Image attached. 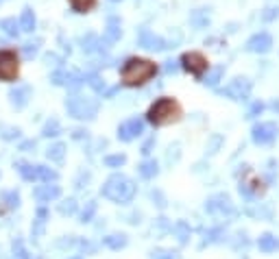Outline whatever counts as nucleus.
<instances>
[{
  "mask_svg": "<svg viewBox=\"0 0 279 259\" xmlns=\"http://www.w3.org/2000/svg\"><path fill=\"white\" fill-rule=\"evenodd\" d=\"M135 183L133 179H129L127 174H112L109 179L105 181V185H103L101 194L109 198L112 203H118V205H127V203L133 201L135 196Z\"/></svg>",
  "mask_w": 279,
  "mask_h": 259,
  "instance_id": "1",
  "label": "nucleus"
},
{
  "mask_svg": "<svg viewBox=\"0 0 279 259\" xmlns=\"http://www.w3.org/2000/svg\"><path fill=\"white\" fill-rule=\"evenodd\" d=\"M155 72H157L155 63L149 61V59H129L122 68V83L129 87L142 85L146 81H151Z\"/></svg>",
  "mask_w": 279,
  "mask_h": 259,
  "instance_id": "2",
  "label": "nucleus"
},
{
  "mask_svg": "<svg viewBox=\"0 0 279 259\" xmlns=\"http://www.w3.org/2000/svg\"><path fill=\"white\" fill-rule=\"evenodd\" d=\"M149 122L155 124V126H166V124H172L181 118V107L172 101V98H160L153 107L149 109Z\"/></svg>",
  "mask_w": 279,
  "mask_h": 259,
  "instance_id": "3",
  "label": "nucleus"
},
{
  "mask_svg": "<svg viewBox=\"0 0 279 259\" xmlns=\"http://www.w3.org/2000/svg\"><path fill=\"white\" fill-rule=\"evenodd\" d=\"M65 111L76 120H94L98 113V101L74 94L65 98Z\"/></svg>",
  "mask_w": 279,
  "mask_h": 259,
  "instance_id": "4",
  "label": "nucleus"
},
{
  "mask_svg": "<svg viewBox=\"0 0 279 259\" xmlns=\"http://www.w3.org/2000/svg\"><path fill=\"white\" fill-rule=\"evenodd\" d=\"M279 135V126L275 122H258L251 131V137L258 146H269L277 140Z\"/></svg>",
  "mask_w": 279,
  "mask_h": 259,
  "instance_id": "5",
  "label": "nucleus"
},
{
  "mask_svg": "<svg viewBox=\"0 0 279 259\" xmlns=\"http://www.w3.org/2000/svg\"><path fill=\"white\" fill-rule=\"evenodd\" d=\"M221 94L229 96L231 101H247L249 94H251V81L244 79V76H238V79H233Z\"/></svg>",
  "mask_w": 279,
  "mask_h": 259,
  "instance_id": "6",
  "label": "nucleus"
},
{
  "mask_svg": "<svg viewBox=\"0 0 279 259\" xmlns=\"http://www.w3.org/2000/svg\"><path fill=\"white\" fill-rule=\"evenodd\" d=\"M138 44L142 48H146V51H157V52L168 48L166 40L160 37V35H155V33L149 31V29H140L138 31Z\"/></svg>",
  "mask_w": 279,
  "mask_h": 259,
  "instance_id": "7",
  "label": "nucleus"
},
{
  "mask_svg": "<svg viewBox=\"0 0 279 259\" xmlns=\"http://www.w3.org/2000/svg\"><path fill=\"white\" fill-rule=\"evenodd\" d=\"M181 63H183V68L190 70L194 76H203L207 72V68H210V65H207V59L201 52H185L181 57Z\"/></svg>",
  "mask_w": 279,
  "mask_h": 259,
  "instance_id": "8",
  "label": "nucleus"
},
{
  "mask_svg": "<svg viewBox=\"0 0 279 259\" xmlns=\"http://www.w3.org/2000/svg\"><path fill=\"white\" fill-rule=\"evenodd\" d=\"M51 81H53V85H65L68 90H79L81 85H83V76H81L79 72H65V70H57V72H53L51 74Z\"/></svg>",
  "mask_w": 279,
  "mask_h": 259,
  "instance_id": "9",
  "label": "nucleus"
},
{
  "mask_svg": "<svg viewBox=\"0 0 279 259\" xmlns=\"http://www.w3.org/2000/svg\"><path fill=\"white\" fill-rule=\"evenodd\" d=\"M142 133H144V122L138 118L127 120L124 124L118 126V140H122V142H131V140H135V137H140Z\"/></svg>",
  "mask_w": 279,
  "mask_h": 259,
  "instance_id": "10",
  "label": "nucleus"
},
{
  "mask_svg": "<svg viewBox=\"0 0 279 259\" xmlns=\"http://www.w3.org/2000/svg\"><path fill=\"white\" fill-rule=\"evenodd\" d=\"M18 74V59L13 52L2 51L0 52V79L2 81H11Z\"/></svg>",
  "mask_w": 279,
  "mask_h": 259,
  "instance_id": "11",
  "label": "nucleus"
},
{
  "mask_svg": "<svg viewBox=\"0 0 279 259\" xmlns=\"http://www.w3.org/2000/svg\"><path fill=\"white\" fill-rule=\"evenodd\" d=\"M273 48V37L269 35V33H255L253 37L247 42V51L249 52H258V54H264V52H269Z\"/></svg>",
  "mask_w": 279,
  "mask_h": 259,
  "instance_id": "12",
  "label": "nucleus"
},
{
  "mask_svg": "<svg viewBox=\"0 0 279 259\" xmlns=\"http://www.w3.org/2000/svg\"><path fill=\"white\" fill-rule=\"evenodd\" d=\"M31 98V87L29 85H15L9 90V103L13 104L15 109H24L29 104Z\"/></svg>",
  "mask_w": 279,
  "mask_h": 259,
  "instance_id": "13",
  "label": "nucleus"
},
{
  "mask_svg": "<svg viewBox=\"0 0 279 259\" xmlns=\"http://www.w3.org/2000/svg\"><path fill=\"white\" fill-rule=\"evenodd\" d=\"M33 196H35L40 203H51V201H55V198L61 196V187H59V185H53V183L37 185L35 190H33Z\"/></svg>",
  "mask_w": 279,
  "mask_h": 259,
  "instance_id": "14",
  "label": "nucleus"
},
{
  "mask_svg": "<svg viewBox=\"0 0 279 259\" xmlns=\"http://www.w3.org/2000/svg\"><path fill=\"white\" fill-rule=\"evenodd\" d=\"M205 209H207V211H218V209H221V211H223V209H227V211H233L231 201H229V196H225V194L210 198V201L205 203Z\"/></svg>",
  "mask_w": 279,
  "mask_h": 259,
  "instance_id": "15",
  "label": "nucleus"
},
{
  "mask_svg": "<svg viewBox=\"0 0 279 259\" xmlns=\"http://www.w3.org/2000/svg\"><path fill=\"white\" fill-rule=\"evenodd\" d=\"M46 218H48V209H46V207H40V209H37L35 220H33V229H31V235H33L35 240L42 238L44 227H46Z\"/></svg>",
  "mask_w": 279,
  "mask_h": 259,
  "instance_id": "16",
  "label": "nucleus"
},
{
  "mask_svg": "<svg viewBox=\"0 0 279 259\" xmlns=\"http://www.w3.org/2000/svg\"><path fill=\"white\" fill-rule=\"evenodd\" d=\"M258 246L262 253H275V251H279V240L273 233H264V235H260Z\"/></svg>",
  "mask_w": 279,
  "mask_h": 259,
  "instance_id": "17",
  "label": "nucleus"
},
{
  "mask_svg": "<svg viewBox=\"0 0 279 259\" xmlns=\"http://www.w3.org/2000/svg\"><path fill=\"white\" fill-rule=\"evenodd\" d=\"M127 235L124 233H113V235H107V238H103V244L107 246V249H112V251H120V249H124L127 246Z\"/></svg>",
  "mask_w": 279,
  "mask_h": 259,
  "instance_id": "18",
  "label": "nucleus"
},
{
  "mask_svg": "<svg viewBox=\"0 0 279 259\" xmlns=\"http://www.w3.org/2000/svg\"><path fill=\"white\" fill-rule=\"evenodd\" d=\"M120 35H122V29H120V20L116 15H112V18L107 20V42H116L120 40Z\"/></svg>",
  "mask_w": 279,
  "mask_h": 259,
  "instance_id": "19",
  "label": "nucleus"
},
{
  "mask_svg": "<svg viewBox=\"0 0 279 259\" xmlns=\"http://www.w3.org/2000/svg\"><path fill=\"white\" fill-rule=\"evenodd\" d=\"M81 48H83V52H96L98 48H101V40H98V35L94 33H87V35L81 40Z\"/></svg>",
  "mask_w": 279,
  "mask_h": 259,
  "instance_id": "20",
  "label": "nucleus"
},
{
  "mask_svg": "<svg viewBox=\"0 0 279 259\" xmlns=\"http://www.w3.org/2000/svg\"><path fill=\"white\" fill-rule=\"evenodd\" d=\"M140 174L144 176V179H153V176L160 174V166H157L155 159H146V161L140 163Z\"/></svg>",
  "mask_w": 279,
  "mask_h": 259,
  "instance_id": "21",
  "label": "nucleus"
},
{
  "mask_svg": "<svg viewBox=\"0 0 279 259\" xmlns=\"http://www.w3.org/2000/svg\"><path fill=\"white\" fill-rule=\"evenodd\" d=\"M18 24H20V31H24V33H31L33 29H35V15H33L31 9H24V11H22Z\"/></svg>",
  "mask_w": 279,
  "mask_h": 259,
  "instance_id": "22",
  "label": "nucleus"
},
{
  "mask_svg": "<svg viewBox=\"0 0 279 259\" xmlns=\"http://www.w3.org/2000/svg\"><path fill=\"white\" fill-rule=\"evenodd\" d=\"M15 168H18V172L22 174V179L37 181V166H31V163H26V161H18Z\"/></svg>",
  "mask_w": 279,
  "mask_h": 259,
  "instance_id": "23",
  "label": "nucleus"
},
{
  "mask_svg": "<svg viewBox=\"0 0 279 259\" xmlns=\"http://www.w3.org/2000/svg\"><path fill=\"white\" fill-rule=\"evenodd\" d=\"M46 157L51 159V161H63L65 157V144H61V142H57V144H53L51 148L46 151Z\"/></svg>",
  "mask_w": 279,
  "mask_h": 259,
  "instance_id": "24",
  "label": "nucleus"
},
{
  "mask_svg": "<svg viewBox=\"0 0 279 259\" xmlns=\"http://www.w3.org/2000/svg\"><path fill=\"white\" fill-rule=\"evenodd\" d=\"M59 133H61V124H59V120L57 118L46 120V124H44V129H42V135L44 137H57Z\"/></svg>",
  "mask_w": 279,
  "mask_h": 259,
  "instance_id": "25",
  "label": "nucleus"
},
{
  "mask_svg": "<svg viewBox=\"0 0 279 259\" xmlns=\"http://www.w3.org/2000/svg\"><path fill=\"white\" fill-rule=\"evenodd\" d=\"M190 22L196 26V29H203V26L210 24V15H207V9H196L192 15H190Z\"/></svg>",
  "mask_w": 279,
  "mask_h": 259,
  "instance_id": "26",
  "label": "nucleus"
},
{
  "mask_svg": "<svg viewBox=\"0 0 279 259\" xmlns=\"http://www.w3.org/2000/svg\"><path fill=\"white\" fill-rule=\"evenodd\" d=\"M0 29L7 33L9 37H18V35H20V24H18V22H15L13 18H4V20H0Z\"/></svg>",
  "mask_w": 279,
  "mask_h": 259,
  "instance_id": "27",
  "label": "nucleus"
},
{
  "mask_svg": "<svg viewBox=\"0 0 279 259\" xmlns=\"http://www.w3.org/2000/svg\"><path fill=\"white\" fill-rule=\"evenodd\" d=\"M59 179V174L55 170L46 168V166H37V181H44V183H55Z\"/></svg>",
  "mask_w": 279,
  "mask_h": 259,
  "instance_id": "28",
  "label": "nucleus"
},
{
  "mask_svg": "<svg viewBox=\"0 0 279 259\" xmlns=\"http://www.w3.org/2000/svg\"><path fill=\"white\" fill-rule=\"evenodd\" d=\"M223 74H225V68H223V65H216L214 70H210V72H207V76H205L203 83H205V85H210V87H216Z\"/></svg>",
  "mask_w": 279,
  "mask_h": 259,
  "instance_id": "29",
  "label": "nucleus"
},
{
  "mask_svg": "<svg viewBox=\"0 0 279 259\" xmlns=\"http://www.w3.org/2000/svg\"><path fill=\"white\" fill-rule=\"evenodd\" d=\"M11 251H13V255L18 259H33L31 253L24 249V242L22 240H13V244H11Z\"/></svg>",
  "mask_w": 279,
  "mask_h": 259,
  "instance_id": "30",
  "label": "nucleus"
},
{
  "mask_svg": "<svg viewBox=\"0 0 279 259\" xmlns=\"http://www.w3.org/2000/svg\"><path fill=\"white\" fill-rule=\"evenodd\" d=\"M37 52H40V40H35V42H26L24 46H22V54H24L26 59H33Z\"/></svg>",
  "mask_w": 279,
  "mask_h": 259,
  "instance_id": "31",
  "label": "nucleus"
},
{
  "mask_svg": "<svg viewBox=\"0 0 279 259\" xmlns=\"http://www.w3.org/2000/svg\"><path fill=\"white\" fill-rule=\"evenodd\" d=\"M94 213H96V201H87V205H85V209L81 211V222H90L92 218H94Z\"/></svg>",
  "mask_w": 279,
  "mask_h": 259,
  "instance_id": "32",
  "label": "nucleus"
},
{
  "mask_svg": "<svg viewBox=\"0 0 279 259\" xmlns=\"http://www.w3.org/2000/svg\"><path fill=\"white\" fill-rule=\"evenodd\" d=\"M74 211H76V201L74 198H68V201H63L61 205H59V213H61V216H72Z\"/></svg>",
  "mask_w": 279,
  "mask_h": 259,
  "instance_id": "33",
  "label": "nucleus"
},
{
  "mask_svg": "<svg viewBox=\"0 0 279 259\" xmlns=\"http://www.w3.org/2000/svg\"><path fill=\"white\" fill-rule=\"evenodd\" d=\"M127 163V157L124 155H107L105 157V166L109 168H120V166H124Z\"/></svg>",
  "mask_w": 279,
  "mask_h": 259,
  "instance_id": "34",
  "label": "nucleus"
},
{
  "mask_svg": "<svg viewBox=\"0 0 279 259\" xmlns=\"http://www.w3.org/2000/svg\"><path fill=\"white\" fill-rule=\"evenodd\" d=\"M174 231H177V235H179V242L185 244L188 238H190V227H188V224H185V222H177V224H174Z\"/></svg>",
  "mask_w": 279,
  "mask_h": 259,
  "instance_id": "35",
  "label": "nucleus"
},
{
  "mask_svg": "<svg viewBox=\"0 0 279 259\" xmlns=\"http://www.w3.org/2000/svg\"><path fill=\"white\" fill-rule=\"evenodd\" d=\"M87 83L92 85V90H96V92H105V81H103L98 74L87 76Z\"/></svg>",
  "mask_w": 279,
  "mask_h": 259,
  "instance_id": "36",
  "label": "nucleus"
},
{
  "mask_svg": "<svg viewBox=\"0 0 279 259\" xmlns=\"http://www.w3.org/2000/svg\"><path fill=\"white\" fill-rule=\"evenodd\" d=\"M151 259H177V255L168 249H155L151 253Z\"/></svg>",
  "mask_w": 279,
  "mask_h": 259,
  "instance_id": "37",
  "label": "nucleus"
},
{
  "mask_svg": "<svg viewBox=\"0 0 279 259\" xmlns=\"http://www.w3.org/2000/svg\"><path fill=\"white\" fill-rule=\"evenodd\" d=\"M70 4H72L74 11H79V13H83V11H87L94 4V0H70Z\"/></svg>",
  "mask_w": 279,
  "mask_h": 259,
  "instance_id": "38",
  "label": "nucleus"
},
{
  "mask_svg": "<svg viewBox=\"0 0 279 259\" xmlns=\"http://www.w3.org/2000/svg\"><path fill=\"white\" fill-rule=\"evenodd\" d=\"M4 198V203H7V207H11V209H15L20 205V196H18V192H7V194L2 196Z\"/></svg>",
  "mask_w": 279,
  "mask_h": 259,
  "instance_id": "39",
  "label": "nucleus"
},
{
  "mask_svg": "<svg viewBox=\"0 0 279 259\" xmlns=\"http://www.w3.org/2000/svg\"><path fill=\"white\" fill-rule=\"evenodd\" d=\"M210 142H212V144L207 146V153H210V155H214V153H218V146L223 144V135H214Z\"/></svg>",
  "mask_w": 279,
  "mask_h": 259,
  "instance_id": "40",
  "label": "nucleus"
},
{
  "mask_svg": "<svg viewBox=\"0 0 279 259\" xmlns=\"http://www.w3.org/2000/svg\"><path fill=\"white\" fill-rule=\"evenodd\" d=\"M44 63H46V65H53V68H55V65L61 63V59H59L55 52H48V54H44Z\"/></svg>",
  "mask_w": 279,
  "mask_h": 259,
  "instance_id": "41",
  "label": "nucleus"
},
{
  "mask_svg": "<svg viewBox=\"0 0 279 259\" xmlns=\"http://www.w3.org/2000/svg\"><path fill=\"white\" fill-rule=\"evenodd\" d=\"M164 70H166V74H174V72H179V65H177V61H166Z\"/></svg>",
  "mask_w": 279,
  "mask_h": 259,
  "instance_id": "42",
  "label": "nucleus"
},
{
  "mask_svg": "<svg viewBox=\"0 0 279 259\" xmlns=\"http://www.w3.org/2000/svg\"><path fill=\"white\" fill-rule=\"evenodd\" d=\"M262 109H264L262 103H253V107H251V111H249V118H255L258 113H262Z\"/></svg>",
  "mask_w": 279,
  "mask_h": 259,
  "instance_id": "43",
  "label": "nucleus"
},
{
  "mask_svg": "<svg viewBox=\"0 0 279 259\" xmlns=\"http://www.w3.org/2000/svg\"><path fill=\"white\" fill-rule=\"evenodd\" d=\"M72 137H74V140H83V137L87 140V131H83V129H76V131H72Z\"/></svg>",
  "mask_w": 279,
  "mask_h": 259,
  "instance_id": "44",
  "label": "nucleus"
},
{
  "mask_svg": "<svg viewBox=\"0 0 279 259\" xmlns=\"http://www.w3.org/2000/svg\"><path fill=\"white\" fill-rule=\"evenodd\" d=\"M151 198H157V201H160V203H157V205H160V207H166V201H164V198H162V194H160V192H151Z\"/></svg>",
  "mask_w": 279,
  "mask_h": 259,
  "instance_id": "45",
  "label": "nucleus"
},
{
  "mask_svg": "<svg viewBox=\"0 0 279 259\" xmlns=\"http://www.w3.org/2000/svg\"><path fill=\"white\" fill-rule=\"evenodd\" d=\"M153 144H155V140H149L144 146H142V153H144V155H149V153H151V148H153Z\"/></svg>",
  "mask_w": 279,
  "mask_h": 259,
  "instance_id": "46",
  "label": "nucleus"
},
{
  "mask_svg": "<svg viewBox=\"0 0 279 259\" xmlns=\"http://www.w3.org/2000/svg\"><path fill=\"white\" fill-rule=\"evenodd\" d=\"M31 148H35V142L29 140V142H24V144L20 146V151H31Z\"/></svg>",
  "mask_w": 279,
  "mask_h": 259,
  "instance_id": "47",
  "label": "nucleus"
},
{
  "mask_svg": "<svg viewBox=\"0 0 279 259\" xmlns=\"http://www.w3.org/2000/svg\"><path fill=\"white\" fill-rule=\"evenodd\" d=\"M70 259H81V257H70Z\"/></svg>",
  "mask_w": 279,
  "mask_h": 259,
  "instance_id": "48",
  "label": "nucleus"
},
{
  "mask_svg": "<svg viewBox=\"0 0 279 259\" xmlns=\"http://www.w3.org/2000/svg\"><path fill=\"white\" fill-rule=\"evenodd\" d=\"M2 2H4V0H0V4H2Z\"/></svg>",
  "mask_w": 279,
  "mask_h": 259,
  "instance_id": "49",
  "label": "nucleus"
},
{
  "mask_svg": "<svg viewBox=\"0 0 279 259\" xmlns=\"http://www.w3.org/2000/svg\"><path fill=\"white\" fill-rule=\"evenodd\" d=\"M112 2H118V0H112Z\"/></svg>",
  "mask_w": 279,
  "mask_h": 259,
  "instance_id": "50",
  "label": "nucleus"
}]
</instances>
